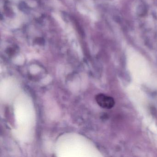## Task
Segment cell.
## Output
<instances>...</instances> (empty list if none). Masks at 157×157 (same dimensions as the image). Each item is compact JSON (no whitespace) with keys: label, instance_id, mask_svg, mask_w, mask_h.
I'll use <instances>...</instances> for the list:
<instances>
[{"label":"cell","instance_id":"cell-1","mask_svg":"<svg viewBox=\"0 0 157 157\" xmlns=\"http://www.w3.org/2000/svg\"><path fill=\"white\" fill-rule=\"evenodd\" d=\"M95 100L97 104L105 109H111L115 105V101L113 98L103 94H97Z\"/></svg>","mask_w":157,"mask_h":157}]
</instances>
